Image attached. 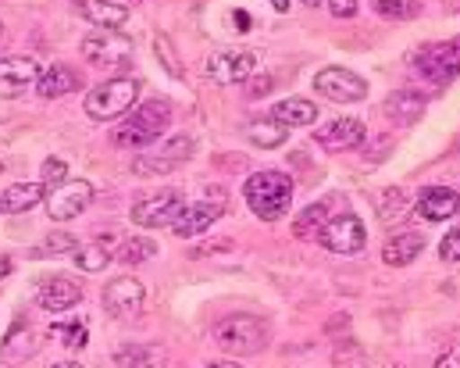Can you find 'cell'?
I'll return each instance as SVG.
<instances>
[{
	"label": "cell",
	"mask_w": 460,
	"mask_h": 368,
	"mask_svg": "<svg viewBox=\"0 0 460 368\" xmlns=\"http://www.w3.org/2000/svg\"><path fill=\"white\" fill-rule=\"evenodd\" d=\"M250 211L261 219V222H279L286 211H289V201H293V179L286 172H253L246 179V190H243Z\"/></svg>",
	"instance_id": "obj_1"
},
{
	"label": "cell",
	"mask_w": 460,
	"mask_h": 368,
	"mask_svg": "<svg viewBox=\"0 0 460 368\" xmlns=\"http://www.w3.org/2000/svg\"><path fill=\"white\" fill-rule=\"evenodd\" d=\"M172 125V108L164 101H146L139 104L121 125H115L111 143L115 147H150L157 143V136Z\"/></svg>",
	"instance_id": "obj_2"
},
{
	"label": "cell",
	"mask_w": 460,
	"mask_h": 368,
	"mask_svg": "<svg viewBox=\"0 0 460 368\" xmlns=\"http://www.w3.org/2000/svg\"><path fill=\"white\" fill-rule=\"evenodd\" d=\"M211 337H215V344L226 355L246 358V355L264 351V344H268V322L257 319V315H229V319H222L211 329Z\"/></svg>",
	"instance_id": "obj_3"
},
{
	"label": "cell",
	"mask_w": 460,
	"mask_h": 368,
	"mask_svg": "<svg viewBox=\"0 0 460 368\" xmlns=\"http://www.w3.org/2000/svg\"><path fill=\"white\" fill-rule=\"evenodd\" d=\"M136 101H139V83L136 79H111V83L93 86L86 94L83 108L93 122H111L118 115H128Z\"/></svg>",
	"instance_id": "obj_4"
},
{
	"label": "cell",
	"mask_w": 460,
	"mask_h": 368,
	"mask_svg": "<svg viewBox=\"0 0 460 368\" xmlns=\"http://www.w3.org/2000/svg\"><path fill=\"white\" fill-rule=\"evenodd\" d=\"M83 58L90 65H101V68H125L132 61V40L121 36L118 29H97L83 40Z\"/></svg>",
	"instance_id": "obj_5"
},
{
	"label": "cell",
	"mask_w": 460,
	"mask_h": 368,
	"mask_svg": "<svg viewBox=\"0 0 460 368\" xmlns=\"http://www.w3.org/2000/svg\"><path fill=\"white\" fill-rule=\"evenodd\" d=\"M414 68L436 83V86H447L460 76V40H447V43H432L425 50L414 54Z\"/></svg>",
	"instance_id": "obj_6"
},
{
	"label": "cell",
	"mask_w": 460,
	"mask_h": 368,
	"mask_svg": "<svg viewBox=\"0 0 460 368\" xmlns=\"http://www.w3.org/2000/svg\"><path fill=\"white\" fill-rule=\"evenodd\" d=\"M90 204H93V183H86V179H68V183H61L58 190L47 193V215H50L54 222H72V219H79Z\"/></svg>",
	"instance_id": "obj_7"
},
{
	"label": "cell",
	"mask_w": 460,
	"mask_h": 368,
	"mask_svg": "<svg viewBox=\"0 0 460 368\" xmlns=\"http://www.w3.org/2000/svg\"><path fill=\"white\" fill-rule=\"evenodd\" d=\"M314 90L332 101V104H357L367 97V83L360 76H353L349 68H340V65H329L314 76Z\"/></svg>",
	"instance_id": "obj_8"
},
{
	"label": "cell",
	"mask_w": 460,
	"mask_h": 368,
	"mask_svg": "<svg viewBox=\"0 0 460 368\" xmlns=\"http://www.w3.org/2000/svg\"><path fill=\"white\" fill-rule=\"evenodd\" d=\"M257 68V54L253 50H215L204 61V72L211 83L218 86H232V83H246Z\"/></svg>",
	"instance_id": "obj_9"
},
{
	"label": "cell",
	"mask_w": 460,
	"mask_h": 368,
	"mask_svg": "<svg viewBox=\"0 0 460 368\" xmlns=\"http://www.w3.org/2000/svg\"><path fill=\"white\" fill-rule=\"evenodd\" d=\"M318 240L332 254H360L367 244V229L357 215H336L325 222V229L318 233Z\"/></svg>",
	"instance_id": "obj_10"
},
{
	"label": "cell",
	"mask_w": 460,
	"mask_h": 368,
	"mask_svg": "<svg viewBox=\"0 0 460 368\" xmlns=\"http://www.w3.org/2000/svg\"><path fill=\"white\" fill-rule=\"evenodd\" d=\"M179 208H182V190H172V186H168V190H161V193H154V197L136 201L132 211H128V219H132L136 226H143V229H157V226H168Z\"/></svg>",
	"instance_id": "obj_11"
},
{
	"label": "cell",
	"mask_w": 460,
	"mask_h": 368,
	"mask_svg": "<svg viewBox=\"0 0 460 368\" xmlns=\"http://www.w3.org/2000/svg\"><path fill=\"white\" fill-rule=\"evenodd\" d=\"M143 301H146V290L132 275H118L104 286V308L111 319H139Z\"/></svg>",
	"instance_id": "obj_12"
},
{
	"label": "cell",
	"mask_w": 460,
	"mask_h": 368,
	"mask_svg": "<svg viewBox=\"0 0 460 368\" xmlns=\"http://www.w3.org/2000/svg\"><path fill=\"white\" fill-rule=\"evenodd\" d=\"M222 211H226L222 204H211V201H193V204H182L168 226H172V233H175V237H197V233L211 229V226L222 219Z\"/></svg>",
	"instance_id": "obj_13"
},
{
	"label": "cell",
	"mask_w": 460,
	"mask_h": 368,
	"mask_svg": "<svg viewBox=\"0 0 460 368\" xmlns=\"http://www.w3.org/2000/svg\"><path fill=\"white\" fill-rule=\"evenodd\" d=\"M79 301H83V286H79L75 279H68V275L47 279V283L40 286V293H36V304H40L43 311H50V315H61V311L75 308Z\"/></svg>",
	"instance_id": "obj_14"
},
{
	"label": "cell",
	"mask_w": 460,
	"mask_h": 368,
	"mask_svg": "<svg viewBox=\"0 0 460 368\" xmlns=\"http://www.w3.org/2000/svg\"><path fill=\"white\" fill-rule=\"evenodd\" d=\"M36 79L40 65L32 58H0V97H22Z\"/></svg>",
	"instance_id": "obj_15"
},
{
	"label": "cell",
	"mask_w": 460,
	"mask_h": 368,
	"mask_svg": "<svg viewBox=\"0 0 460 368\" xmlns=\"http://www.w3.org/2000/svg\"><path fill=\"white\" fill-rule=\"evenodd\" d=\"M418 215L429 219V222H443V219H454L460 211V193L450 186H425L414 201Z\"/></svg>",
	"instance_id": "obj_16"
},
{
	"label": "cell",
	"mask_w": 460,
	"mask_h": 368,
	"mask_svg": "<svg viewBox=\"0 0 460 368\" xmlns=\"http://www.w3.org/2000/svg\"><path fill=\"white\" fill-rule=\"evenodd\" d=\"M36 347H40L36 329H32L25 319H18V322L7 329L4 344H0V365H18V362L32 358V355H36Z\"/></svg>",
	"instance_id": "obj_17"
},
{
	"label": "cell",
	"mask_w": 460,
	"mask_h": 368,
	"mask_svg": "<svg viewBox=\"0 0 460 368\" xmlns=\"http://www.w3.org/2000/svg\"><path fill=\"white\" fill-rule=\"evenodd\" d=\"M314 143L325 150H353L364 143V122L360 119H336L314 132Z\"/></svg>",
	"instance_id": "obj_18"
},
{
	"label": "cell",
	"mask_w": 460,
	"mask_h": 368,
	"mask_svg": "<svg viewBox=\"0 0 460 368\" xmlns=\"http://www.w3.org/2000/svg\"><path fill=\"white\" fill-rule=\"evenodd\" d=\"M79 86H83V79H79V72L68 68V65H50V68L40 72V79H36V94L47 97V101L65 97V94H72V90H79Z\"/></svg>",
	"instance_id": "obj_19"
},
{
	"label": "cell",
	"mask_w": 460,
	"mask_h": 368,
	"mask_svg": "<svg viewBox=\"0 0 460 368\" xmlns=\"http://www.w3.org/2000/svg\"><path fill=\"white\" fill-rule=\"evenodd\" d=\"M75 11L97 29H118L128 22V7H121L115 0H75Z\"/></svg>",
	"instance_id": "obj_20"
},
{
	"label": "cell",
	"mask_w": 460,
	"mask_h": 368,
	"mask_svg": "<svg viewBox=\"0 0 460 368\" xmlns=\"http://www.w3.org/2000/svg\"><path fill=\"white\" fill-rule=\"evenodd\" d=\"M40 201H47V186L43 183H14L0 193V211L4 215H22L29 208H36Z\"/></svg>",
	"instance_id": "obj_21"
},
{
	"label": "cell",
	"mask_w": 460,
	"mask_h": 368,
	"mask_svg": "<svg viewBox=\"0 0 460 368\" xmlns=\"http://www.w3.org/2000/svg\"><path fill=\"white\" fill-rule=\"evenodd\" d=\"M271 119L282 122L286 129H304V125L318 122V104L307 97H286L271 108Z\"/></svg>",
	"instance_id": "obj_22"
},
{
	"label": "cell",
	"mask_w": 460,
	"mask_h": 368,
	"mask_svg": "<svg viewBox=\"0 0 460 368\" xmlns=\"http://www.w3.org/2000/svg\"><path fill=\"white\" fill-rule=\"evenodd\" d=\"M385 115L396 125H411L425 115V97L418 90H396L385 97Z\"/></svg>",
	"instance_id": "obj_23"
},
{
	"label": "cell",
	"mask_w": 460,
	"mask_h": 368,
	"mask_svg": "<svg viewBox=\"0 0 460 368\" xmlns=\"http://www.w3.org/2000/svg\"><path fill=\"white\" fill-rule=\"evenodd\" d=\"M421 250H425V237H421V233H396V237H389L385 247H382V261L393 265V268H403V265H411Z\"/></svg>",
	"instance_id": "obj_24"
},
{
	"label": "cell",
	"mask_w": 460,
	"mask_h": 368,
	"mask_svg": "<svg viewBox=\"0 0 460 368\" xmlns=\"http://www.w3.org/2000/svg\"><path fill=\"white\" fill-rule=\"evenodd\" d=\"M168 355L164 347H150V344H125L115 351L118 368H164Z\"/></svg>",
	"instance_id": "obj_25"
},
{
	"label": "cell",
	"mask_w": 460,
	"mask_h": 368,
	"mask_svg": "<svg viewBox=\"0 0 460 368\" xmlns=\"http://www.w3.org/2000/svg\"><path fill=\"white\" fill-rule=\"evenodd\" d=\"M246 139H250L253 147H261V150H279V147L289 139V129L268 115V119H253V122L246 125Z\"/></svg>",
	"instance_id": "obj_26"
},
{
	"label": "cell",
	"mask_w": 460,
	"mask_h": 368,
	"mask_svg": "<svg viewBox=\"0 0 460 368\" xmlns=\"http://www.w3.org/2000/svg\"><path fill=\"white\" fill-rule=\"evenodd\" d=\"M329 211H332V201H314L311 208H304V211L296 215V226H293V233H296L300 240L314 237L318 229H325V222H329Z\"/></svg>",
	"instance_id": "obj_27"
},
{
	"label": "cell",
	"mask_w": 460,
	"mask_h": 368,
	"mask_svg": "<svg viewBox=\"0 0 460 368\" xmlns=\"http://www.w3.org/2000/svg\"><path fill=\"white\" fill-rule=\"evenodd\" d=\"M157 254V244L150 240V237H128V240H121L115 250V261L121 265H128V268H136V265H143V261H150Z\"/></svg>",
	"instance_id": "obj_28"
},
{
	"label": "cell",
	"mask_w": 460,
	"mask_h": 368,
	"mask_svg": "<svg viewBox=\"0 0 460 368\" xmlns=\"http://www.w3.org/2000/svg\"><path fill=\"white\" fill-rule=\"evenodd\" d=\"M407 211H411V197H407L400 186H389V190L382 193V201H378V219L393 226V222H400Z\"/></svg>",
	"instance_id": "obj_29"
},
{
	"label": "cell",
	"mask_w": 460,
	"mask_h": 368,
	"mask_svg": "<svg viewBox=\"0 0 460 368\" xmlns=\"http://www.w3.org/2000/svg\"><path fill=\"white\" fill-rule=\"evenodd\" d=\"M75 257V268L79 272H104L108 268V261H111V254H108V247L104 244H86V247H75L72 250Z\"/></svg>",
	"instance_id": "obj_30"
},
{
	"label": "cell",
	"mask_w": 460,
	"mask_h": 368,
	"mask_svg": "<svg viewBox=\"0 0 460 368\" xmlns=\"http://www.w3.org/2000/svg\"><path fill=\"white\" fill-rule=\"evenodd\" d=\"M375 14L393 18V22H407L421 14V0H375Z\"/></svg>",
	"instance_id": "obj_31"
},
{
	"label": "cell",
	"mask_w": 460,
	"mask_h": 368,
	"mask_svg": "<svg viewBox=\"0 0 460 368\" xmlns=\"http://www.w3.org/2000/svg\"><path fill=\"white\" fill-rule=\"evenodd\" d=\"M75 237L72 233H50L43 244L32 250V257H54V254H72L75 250Z\"/></svg>",
	"instance_id": "obj_32"
},
{
	"label": "cell",
	"mask_w": 460,
	"mask_h": 368,
	"mask_svg": "<svg viewBox=\"0 0 460 368\" xmlns=\"http://www.w3.org/2000/svg\"><path fill=\"white\" fill-rule=\"evenodd\" d=\"M172 161L168 157H161V154H139L136 161H132V172L136 175H172Z\"/></svg>",
	"instance_id": "obj_33"
},
{
	"label": "cell",
	"mask_w": 460,
	"mask_h": 368,
	"mask_svg": "<svg viewBox=\"0 0 460 368\" xmlns=\"http://www.w3.org/2000/svg\"><path fill=\"white\" fill-rule=\"evenodd\" d=\"M50 337H58L65 347L83 351L86 347V326L83 322H68V326H50Z\"/></svg>",
	"instance_id": "obj_34"
},
{
	"label": "cell",
	"mask_w": 460,
	"mask_h": 368,
	"mask_svg": "<svg viewBox=\"0 0 460 368\" xmlns=\"http://www.w3.org/2000/svg\"><path fill=\"white\" fill-rule=\"evenodd\" d=\"M193 150H197V147H193V139H190V136H172L168 143H161V150H157V154H161V157H168L172 165H179V161L193 157Z\"/></svg>",
	"instance_id": "obj_35"
},
{
	"label": "cell",
	"mask_w": 460,
	"mask_h": 368,
	"mask_svg": "<svg viewBox=\"0 0 460 368\" xmlns=\"http://www.w3.org/2000/svg\"><path fill=\"white\" fill-rule=\"evenodd\" d=\"M154 50H157V58H161V65H164V72H168L172 79H182V65L175 61V50H172V40H168V36H154Z\"/></svg>",
	"instance_id": "obj_36"
},
{
	"label": "cell",
	"mask_w": 460,
	"mask_h": 368,
	"mask_svg": "<svg viewBox=\"0 0 460 368\" xmlns=\"http://www.w3.org/2000/svg\"><path fill=\"white\" fill-rule=\"evenodd\" d=\"M47 190H58L61 183H68V165L61 157H47L43 161V179H40Z\"/></svg>",
	"instance_id": "obj_37"
},
{
	"label": "cell",
	"mask_w": 460,
	"mask_h": 368,
	"mask_svg": "<svg viewBox=\"0 0 460 368\" xmlns=\"http://www.w3.org/2000/svg\"><path fill=\"white\" fill-rule=\"evenodd\" d=\"M439 257H443V261H460V229H450V233L439 240Z\"/></svg>",
	"instance_id": "obj_38"
},
{
	"label": "cell",
	"mask_w": 460,
	"mask_h": 368,
	"mask_svg": "<svg viewBox=\"0 0 460 368\" xmlns=\"http://www.w3.org/2000/svg\"><path fill=\"white\" fill-rule=\"evenodd\" d=\"M271 90H275V79H271V76H253V79L246 83V97H253V101H257V97H268Z\"/></svg>",
	"instance_id": "obj_39"
},
{
	"label": "cell",
	"mask_w": 460,
	"mask_h": 368,
	"mask_svg": "<svg viewBox=\"0 0 460 368\" xmlns=\"http://www.w3.org/2000/svg\"><path fill=\"white\" fill-rule=\"evenodd\" d=\"M232 240H208V244L193 247V254L190 257H208V254H226V250H232Z\"/></svg>",
	"instance_id": "obj_40"
},
{
	"label": "cell",
	"mask_w": 460,
	"mask_h": 368,
	"mask_svg": "<svg viewBox=\"0 0 460 368\" xmlns=\"http://www.w3.org/2000/svg\"><path fill=\"white\" fill-rule=\"evenodd\" d=\"M329 11L336 18H353L357 14V0H329Z\"/></svg>",
	"instance_id": "obj_41"
},
{
	"label": "cell",
	"mask_w": 460,
	"mask_h": 368,
	"mask_svg": "<svg viewBox=\"0 0 460 368\" xmlns=\"http://www.w3.org/2000/svg\"><path fill=\"white\" fill-rule=\"evenodd\" d=\"M436 368H460V347H450L436 358Z\"/></svg>",
	"instance_id": "obj_42"
},
{
	"label": "cell",
	"mask_w": 460,
	"mask_h": 368,
	"mask_svg": "<svg viewBox=\"0 0 460 368\" xmlns=\"http://www.w3.org/2000/svg\"><path fill=\"white\" fill-rule=\"evenodd\" d=\"M229 22L235 25V32H250V14H243V11H232Z\"/></svg>",
	"instance_id": "obj_43"
},
{
	"label": "cell",
	"mask_w": 460,
	"mask_h": 368,
	"mask_svg": "<svg viewBox=\"0 0 460 368\" xmlns=\"http://www.w3.org/2000/svg\"><path fill=\"white\" fill-rule=\"evenodd\" d=\"M208 368H243L239 362H211Z\"/></svg>",
	"instance_id": "obj_44"
},
{
	"label": "cell",
	"mask_w": 460,
	"mask_h": 368,
	"mask_svg": "<svg viewBox=\"0 0 460 368\" xmlns=\"http://www.w3.org/2000/svg\"><path fill=\"white\" fill-rule=\"evenodd\" d=\"M275 11H289V0H268Z\"/></svg>",
	"instance_id": "obj_45"
},
{
	"label": "cell",
	"mask_w": 460,
	"mask_h": 368,
	"mask_svg": "<svg viewBox=\"0 0 460 368\" xmlns=\"http://www.w3.org/2000/svg\"><path fill=\"white\" fill-rule=\"evenodd\" d=\"M54 368H83V365H79V362H58Z\"/></svg>",
	"instance_id": "obj_46"
},
{
	"label": "cell",
	"mask_w": 460,
	"mask_h": 368,
	"mask_svg": "<svg viewBox=\"0 0 460 368\" xmlns=\"http://www.w3.org/2000/svg\"><path fill=\"white\" fill-rule=\"evenodd\" d=\"M304 4H307V7H318V4H322V0H304Z\"/></svg>",
	"instance_id": "obj_47"
},
{
	"label": "cell",
	"mask_w": 460,
	"mask_h": 368,
	"mask_svg": "<svg viewBox=\"0 0 460 368\" xmlns=\"http://www.w3.org/2000/svg\"><path fill=\"white\" fill-rule=\"evenodd\" d=\"M0 36H4V22H0Z\"/></svg>",
	"instance_id": "obj_48"
},
{
	"label": "cell",
	"mask_w": 460,
	"mask_h": 368,
	"mask_svg": "<svg viewBox=\"0 0 460 368\" xmlns=\"http://www.w3.org/2000/svg\"><path fill=\"white\" fill-rule=\"evenodd\" d=\"M0 172H4V165H0Z\"/></svg>",
	"instance_id": "obj_49"
}]
</instances>
